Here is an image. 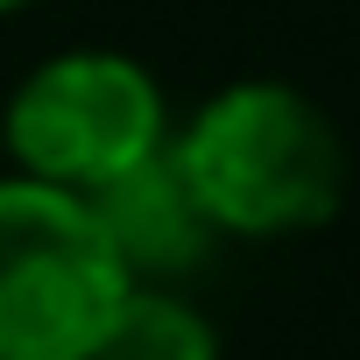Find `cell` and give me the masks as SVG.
Masks as SVG:
<instances>
[{"mask_svg": "<svg viewBox=\"0 0 360 360\" xmlns=\"http://www.w3.org/2000/svg\"><path fill=\"white\" fill-rule=\"evenodd\" d=\"M169 162L191 184L212 233L290 240L318 233L346 198V148L318 99L276 78L212 92L169 134Z\"/></svg>", "mask_w": 360, "mask_h": 360, "instance_id": "6da1fadb", "label": "cell"}, {"mask_svg": "<svg viewBox=\"0 0 360 360\" xmlns=\"http://www.w3.org/2000/svg\"><path fill=\"white\" fill-rule=\"evenodd\" d=\"M127 283L92 198L0 176V360H92Z\"/></svg>", "mask_w": 360, "mask_h": 360, "instance_id": "7a4b0ae2", "label": "cell"}, {"mask_svg": "<svg viewBox=\"0 0 360 360\" xmlns=\"http://www.w3.org/2000/svg\"><path fill=\"white\" fill-rule=\"evenodd\" d=\"M0 148H8L15 176L92 198L169 148V106L134 57L57 50L8 92Z\"/></svg>", "mask_w": 360, "mask_h": 360, "instance_id": "3957f363", "label": "cell"}, {"mask_svg": "<svg viewBox=\"0 0 360 360\" xmlns=\"http://www.w3.org/2000/svg\"><path fill=\"white\" fill-rule=\"evenodd\" d=\"M92 212H99V226H106V240L134 283H176L212 248V226H205L191 184L176 176L169 148L148 155L141 169H127L120 184L92 191Z\"/></svg>", "mask_w": 360, "mask_h": 360, "instance_id": "277c9868", "label": "cell"}, {"mask_svg": "<svg viewBox=\"0 0 360 360\" xmlns=\"http://www.w3.org/2000/svg\"><path fill=\"white\" fill-rule=\"evenodd\" d=\"M92 360H219V332L169 283H127Z\"/></svg>", "mask_w": 360, "mask_h": 360, "instance_id": "5b68a950", "label": "cell"}, {"mask_svg": "<svg viewBox=\"0 0 360 360\" xmlns=\"http://www.w3.org/2000/svg\"><path fill=\"white\" fill-rule=\"evenodd\" d=\"M22 8H36V0H0V15H22Z\"/></svg>", "mask_w": 360, "mask_h": 360, "instance_id": "8992f818", "label": "cell"}]
</instances>
